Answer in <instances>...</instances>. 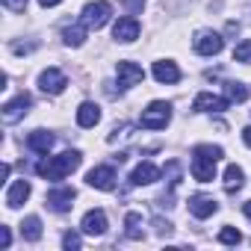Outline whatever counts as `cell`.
Masks as SVG:
<instances>
[{
    "mask_svg": "<svg viewBox=\"0 0 251 251\" xmlns=\"http://www.w3.org/2000/svg\"><path fill=\"white\" fill-rule=\"evenodd\" d=\"M86 183L95 186V189L109 192V189L115 186V169H112V166H95V169L86 175Z\"/></svg>",
    "mask_w": 251,
    "mask_h": 251,
    "instance_id": "cell-10",
    "label": "cell"
},
{
    "mask_svg": "<svg viewBox=\"0 0 251 251\" xmlns=\"http://www.w3.org/2000/svg\"><path fill=\"white\" fill-rule=\"evenodd\" d=\"M115 77H118V89H133V86H139L145 80V71L136 62H118L115 65Z\"/></svg>",
    "mask_w": 251,
    "mask_h": 251,
    "instance_id": "cell-5",
    "label": "cell"
},
{
    "mask_svg": "<svg viewBox=\"0 0 251 251\" xmlns=\"http://www.w3.org/2000/svg\"><path fill=\"white\" fill-rule=\"evenodd\" d=\"M216 210H219V204H216V198H210V195H192V198H189V213H192L195 219H210Z\"/></svg>",
    "mask_w": 251,
    "mask_h": 251,
    "instance_id": "cell-14",
    "label": "cell"
},
{
    "mask_svg": "<svg viewBox=\"0 0 251 251\" xmlns=\"http://www.w3.org/2000/svg\"><path fill=\"white\" fill-rule=\"evenodd\" d=\"M80 230L89 233V236L106 233V213H103V210H89V213L83 216V222H80Z\"/></svg>",
    "mask_w": 251,
    "mask_h": 251,
    "instance_id": "cell-13",
    "label": "cell"
},
{
    "mask_svg": "<svg viewBox=\"0 0 251 251\" xmlns=\"http://www.w3.org/2000/svg\"><path fill=\"white\" fill-rule=\"evenodd\" d=\"M3 6H6L9 12H24V9H27V0H3Z\"/></svg>",
    "mask_w": 251,
    "mask_h": 251,
    "instance_id": "cell-29",
    "label": "cell"
},
{
    "mask_svg": "<svg viewBox=\"0 0 251 251\" xmlns=\"http://www.w3.org/2000/svg\"><path fill=\"white\" fill-rule=\"evenodd\" d=\"M30 103H33V98H30L27 92H21L18 98H12V100L3 106V121H6V124H15L18 118H24V115L30 112Z\"/></svg>",
    "mask_w": 251,
    "mask_h": 251,
    "instance_id": "cell-9",
    "label": "cell"
},
{
    "mask_svg": "<svg viewBox=\"0 0 251 251\" xmlns=\"http://www.w3.org/2000/svg\"><path fill=\"white\" fill-rule=\"evenodd\" d=\"M160 180V169L154 163H139L130 175V183L133 186H148V183H157Z\"/></svg>",
    "mask_w": 251,
    "mask_h": 251,
    "instance_id": "cell-15",
    "label": "cell"
},
{
    "mask_svg": "<svg viewBox=\"0 0 251 251\" xmlns=\"http://www.w3.org/2000/svg\"><path fill=\"white\" fill-rule=\"evenodd\" d=\"M109 15H112V6L106 3V0H95V3H89V6L83 9L80 21H83L89 30H100V27L109 21Z\"/></svg>",
    "mask_w": 251,
    "mask_h": 251,
    "instance_id": "cell-4",
    "label": "cell"
},
{
    "mask_svg": "<svg viewBox=\"0 0 251 251\" xmlns=\"http://www.w3.org/2000/svg\"><path fill=\"white\" fill-rule=\"evenodd\" d=\"M242 183H245V172L230 163V166L225 169V189H227V192H239Z\"/></svg>",
    "mask_w": 251,
    "mask_h": 251,
    "instance_id": "cell-20",
    "label": "cell"
},
{
    "mask_svg": "<svg viewBox=\"0 0 251 251\" xmlns=\"http://www.w3.org/2000/svg\"><path fill=\"white\" fill-rule=\"evenodd\" d=\"M242 213H245V216H248V222H251V201H245V204H242Z\"/></svg>",
    "mask_w": 251,
    "mask_h": 251,
    "instance_id": "cell-34",
    "label": "cell"
},
{
    "mask_svg": "<svg viewBox=\"0 0 251 251\" xmlns=\"http://www.w3.org/2000/svg\"><path fill=\"white\" fill-rule=\"evenodd\" d=\"M227 103H230L227 98H219V95H213V92H201V95H195L192 109H195V112H225Z\"/></svg>",
    "mask_w": 251,
    "mask_h": 251,
    "instance_id": "cell-8",
    "label": "cell"
},
{
    "mask_svg": "<svg viewBox=\"0 0 251 251\" xmlns=\"http://www.w3.org/2000/svg\"><path fill=\"white\" fill-rule=\"evenodd\" d=\"M86 33H89V27H86L83 21H77V24H71L62 36H65V45H68V48H80V45L86 42Z\"/></svg>",
    "mask_w": 251,
    "mask_h": 251,
    "instance_id": "cell-22",
    "label": "cell"
},
{
    "mask_svg": "<svg viewBox=\"0 0 251 251\" xmlns=\"http://www.w3.org/2000/svg\"><path fill=\"white\" fill-rule=\"evenodd\" d=\"M30 192H33L30 180H15V183L9 186V192H6V207H9V210H18V207L30 198Z\"/></svg>",
    "mask_w": 251,
    "mask_h": 251,
    "instance_id": "cell-16",
    "label": "cell"
},
{
    "mask_svg": "<svg viewBox=\"0 0 251 251\" xmlns=\"http://www.w3.org/2000/svg\"><path fill=\"white\" fill-rule=\"evenodd\" d=\"M192 48H195V53H201V56H216V53L225 48V39H222L219 33H213V30H201V33L195 36Z\"/></svg>",
    "mask_w": 251,
    "mask_h": 251,
    "instance_id": "cell-6",
    "label": "cell"
},
{
    "mask_svg": "<svg viewBox=\"0 0 251 251\" xmlns=\"http://www.w3.org/2000/svg\"><path fill=\"white\" fill-rule=\"evenodd\" d=\"M21 236H24L27 242L42 239V219H39V216H27V219L21 222Z\"/></svg>",
    "mask_w": 251,
    "mask_h": 251,
    "instance_id": "cell-23",
    "label": "cell"
},
{
    "mask_svg": "<svg viewBox=\"0 0 251 251\" xmlns=\"http://www.w3.org/2000/svg\"><path fill=\"white\" fill-rule=\"evenodd\" d=\"M100 121V109H98V103H80V109H77V124H80V127H95V124Z\"/></svg>",
    "mask_w": 251,
    "mask_h": 251,
    "instance_id": "cell-18",
    "label": "cell"
},
{
    "mask_svg": "<svg viewBox=\"0 0 251 251\" xmlns=\"http://www.w3.org/2000/svg\"><path fill=\"white\" fill-rule=\"evenodd\" d=\"M27 145H30V148L36 151V154H48V151L53 148V136H50L48 130H36V133H30Z\"/></svg>",
    "mask_w": 251,
    "mask_h": 251,
    "instance_id": "cell-19",
    "label": "cell"
},
{
    "mask_svg": "<svg viewBox=\"0 0 251 251\" xmlns=\"http://www.w3.org/2000/svg\"><path fill=\"white\" fill-rule=\"evenodd\" d=\"M242 139H245V145L251 148V127H245V130H242Z\"/></svg>",
    "mask_w": 251,
    "mask_h": 251,
    "instance_id": "cell-33",
    "label": "cell"
},
{
    "mask_svg": "<svg viewBox=\"0 0 251 251\" xmlns=\"http://www.w3.org/2000/svg\"><path fill=\"white\" fill-rule=\"evenodd\" d=\"M74 198H77V192H74L71 186H56V189L48 192V207H50L53 213H68Z\"/></svg>",
    "mask_w": 251,
    "mask_h": 251,
    "instance_id": "cell-11",
    "label": "cell"
},
{
    "mask_svg": "<svg viewBox=\"0 0 251 251\" xmlns=\"http://www.w3.org/2000/svg\"><path fill=\"white\" fill-rule=\"evenodd\" d=\"M222 160L219 145H195L192 148V177L198 183H210L216 177V163Z\"/></svg>",
    "mask_w": 251,
    "mask_h": 251,
    "instance_id": "cell-1",
    "label": "cell"
},
{
    "mask_svg": "<svg viewBox=\"0 0 251 251\" xmlns=\"http://www.w3.org/2000/svg\"><path fill=\"white\" fill-rule=\"evenodd\" d=\"M39 86H42V92H48V95H59V92L68 86V80H65V74H62L59 68H48V71L39 74Z\"/></svg>",
    "mask_w": 251,
    "mask_h": 251,
    "instance_id": "cell-12",
    "label": "cell"
},
{
    "mask_svg": "<svg viewBox=\"0 0 251 251\" xmlns=\"http://www.w3.org/2000/svg\"><path fill=\"white\" fill-rule=\"evenodd\" d=\"M121 6L127 9L130 15H136V12H142V6H145V0H121Z\"/></svg>",
    "mask_w": 251,
    "mask_h": 251,
    "instance_id": "cell-28",
    "label": "cell"
},
{
    "mask_svg": "<svg viewBox=\"0 0 251 251\" xmlns=\"http://www.w3.org/2000/svg\"><path fill=\"white\" fill-rule=\"evenodd\" d=\"M154 227H157L160 233H172V225H169V222H163V219H154Z\"/></svg>",
    "mask_w": 251,
    "mask_h": 251,
    "instance_id": "cell-31",
    "label": "cell"
},
{
    "mask_svg": "<svg viewBox=\"0 0 251 251\" xmlns=\"http://www.w3.org/2000/svg\"><path fill=\"white\" fill-rule=\"evenodd\" d=\"M83 163V157H80V151H62L59 157H50L48 163H39V175L45 177V180H62V177H68L77 166Z\"/></svg>",
    "mask_w": 251,
    "mask_h": 251,
    "instance_id": "cell-2",
    "label": "cell"
},
{
    "mask_svg": "<svg viewBox=\"0 0 251 251\" xmlns=\"http://www.w3.org/2000/svg\"><path fill=\"white\" fill-rule=\"evenodd\" d=\"M112 39H115V42H124V45L136 42V39H139V21H136L133 15L118 18V21L112 24Z\"/></svg>",
    "mask_w": 251,
    "mask_h": 251,
    "instance_id": "cell-7",
    "label": "cell"
},
{
    "mask_svg": "<svg viewBox=\"0 0 251 251\" xmlns=\"http://www.w3.org/2000/svg\"><path fill=\"white\" fill-rule=\"evenodd\" d=\"M12 245V233H9V227H0V248H9Z\"/></svg>",
    "mask_w": 251,
    "mask_h": 251,
    "instance_id": "cell-30",
    "label": "cell"
},
{
    "mask_svg": "<svg viewBox=\"0 0 251 251\" xmlns=\"http://www.w3.org/2000/svg\"><path fill=\"white\" fill-rule=\"evenodd\" d=\"M233 62H242V65H251V39L239 42L233 48Z\"/></svg>",
    "mask_w": 251,
    "mask_h": 251,
    "instance_id": "cell-26",
    "label": "cell"
},
{
    "mask_svg": "<svg viewBox=\"0 0 251 251\" xmlns=\"http://www.w3.org/2000/svg\"><path fill=\"white\" fill-rule=\"evenodd\" d=\"M219 242H222V245H239V242H242V233H239L236 227L225 225V227L219 230Z\"/></svg>",
    "mask_w": 251,
    "mask_h": 251,
    "instance_id": "cell-25",
    "label": "cell"
},
{
    "mask_svg": "<svg viewBox=\"0 0 251 251\" xmlns=\"http://www.w3.org/2000/svg\"><path fill=\"white\" fill-rule=\"evenodd\" d=\"M154 80L157 83H177L180 80V68L172 59H160V62H154Z\"/></svg>",
    "mask_w": 251,
    "mask_h": 251,
    "instance_id": "cell-17",
    "label": "cell"
},
{
    "mask_svg": "<svg viewBox=\"0 0 251 251\" xmlns=\"http://www.w3.org/2000/svg\"><path fill=\"white\" fill-rule=\"evenodd\" d=\"M169 121H172V106L166 100L148 103V109H142V115H139V124L145 130H166Z\"/></svg>",
    "mask_w": 251,
    "mask_h": 251,
    "instance_id": "cell-3",
    "label": "cell"
},
{
    "mask_svg": "<svg viewBox=\"0 0 251 251\" xmlns=\"http://www.w3.org/2000/svg\"><path fill=\"white\" fill-rule=\"evenodd\" d=\"M39 3H42L45 9H50V6H59V3H62V0H39Z\"/></svg>",
    "mask_w": 251,
    "mask_h": 251,
    "instance_id": "cell-32",
    "label": "cell"
},
{
    "mask_svg": "<svg viewBox=\"0 0 251 251\" xmlns=\"http://www.w3.org/2000/svg\"><path fill=\"white\" fill-rule=\"evenodd\" d=\"M124 233H127V239H142L145 236V227H142V216L139 213H127V216H124Z\"/></svg>",
    "mask_w": 251,
    "mask_h": 251,
    "instance_id": "cell-21",
    "label": "cell"
},
{
    "mask_svg": "<svg viewBox=\"0 0 251 251\" xmlns=\"http://www.w3.org/2000/svg\"><path fill=\"white\" fill-rule=\"evenodd\" d=\"M62 245H65L68 251H77V248L83 245V239H80V233H74V230H68V233L62 236Z\"/></svg>",
    "mask_w": 251,
    "mask_h": 251,
    "instance_id": "cell-27",
    "label": "cell"
},
{
    "mask_svg": "<svg viewBox=\"0 0 251 251\" xmlns=\"http://www.w3.org/2000/svg\"><path fill=\"white\" fill-rule=\"evenodd\" d=\"M225 95H227L230 103H242V100L248 98V89H245L242 83H227V86H225Z\"/></svg>",
    "mask_w": 251,
    "mask_h": 251,
    "instance_id": "cell-24",
    "label": "cell"
}]
</instances>
